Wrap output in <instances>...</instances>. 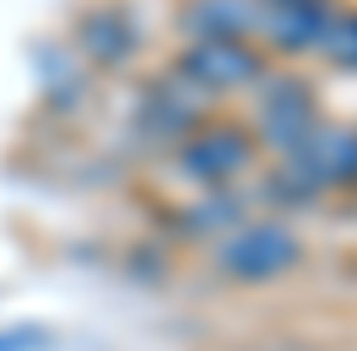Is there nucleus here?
Returning a JSON list of instances; mask_svg holds the SVG:
<instances>
[{"label": "nucleus", "mask_w": 357, "mask_h": 351, "mask_svg": "<svg viewBox=\"0 0 357 351\" xmlns=\"http://www.w3.org/2000/svg\"><path fill=\"white\" fill-rule=\"evenodd\" d=\"M54 346V335L44 329H11V335H0V351H49Z\"/></svg>", "instance_id": "obj_2"}, {"label": "nucleus", "mask_w": 357, "mask_h": 351, "mask_svg": "<svg viewBox=\"0 0 357 351\" xmlns=\"http://www.w3.org/2000/svg\"><path fill=\"white\" fill-rule=\"evenodd\" d=\"M292 260H298V238H292L287 227H276V221L249 227L244 238H233V243H227V254H222V265L233 270V276H244V281L276 276V270H287Z\"/></svg>", "instance_id": "obj_1"}]
</instances>
